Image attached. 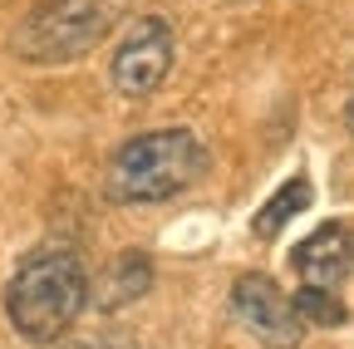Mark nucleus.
Listing matches in <instances>:
<instances>
[{
	"label": "nucleus",
	"instance_id": "obj_9",
	"mask_svg": "<svg viewBox=\"0 0 354 349\" xmlns=\"http://www.w3.org/2000/svg\"><path fill=\"white\" fill-rule=\"evenodd\" d=\"M290 305H295V315L310 320V325H344V320H349L344 300L330 295V290H320V285H300V290L290 295Z\"/></svg>",
	"mask_w": 354,
	"mask_h": 349
},
{
	"label": "nucleus",
	"instance_id": "obj_7",
	"mask_svg": "<svg viewBox=\"0 0 354 349\" xmlns=\"http://www.w3.org/2000/svg\"><path fill=\"white\" fill-rule=\"evenodd\" d=\"M148 290H153V261L143 251H123V256L109 261V271L94 285V310L113 315V310H123V305L143 300Z\"/></svg>",
	"mask_w": 354,
	"mask_h": 349
},
{
	"label": "nucleus",
	"instance_id": "obj_4",
	"mask_svg": "<svg viewBox=\"0 0 354 349\" xmlns=\"http://www.w3.org/2000/svg\"><path fill=\"white\" fill-rule=\"evenodd\" d=\"M172 55H177V39H172V25L162 15H138L128 25L123 45L113 55V89L128 94V99H148L153 89H162V79L172 69Z\"/></svg>",
	"mask_w": 354,
	"mask_h": 349
},
{
	"label": "nucleus",
	"instance_id": "obj_8",
	"mask_svg": "<svg viewBox=\"0 0 354 349\" xmlns=\"http://www.w3.org/2000/svg\"><path fill=\"white\" fill-rule=\"evenodd\" d=\"M310 197H315L310 178H290V182H281L271 197L261 202V211L251 216V232H256L261 241H276V236L286 232V222H290V216H300V211L310 207Z\"/></svg>",
	"mask_w": 354,
	"mask_h": 349
},
{
	"label": "nucleus",
	"instance_id": "obj_3",
	"mask_svg": "<svg viewBox=\"0 0 354 349\" xmlns=\"http://www.w3.org/2000/svg\"><path fill=\"white\" fill-rule=\"evenodd\" d=\"M133 0H39L10 35V50L25 64H74L94 55L128 20Z\"/></svg>",
	"mask_w": 354,
	"mask_h": 349
},
{
	"label": "nucleus",
	"instance_id": "obj_11",
	"mask_svg": "<svg viewBox=\"0 0 354 349\" xmlns=\"http://www.w3.org/2000/svg\"><path fill=\"white\" fill-rule=\"evenodd\" d=\"M344 123H349V133H354V104H349V113H344Z\"/></svg>",
	"mask_w": 354,
	"mask_h": 349
},
{
	"label": "nucleus",
	"instance_id": "obj_2",
	"mask_svg": "<svg viewBox=\"0 0 354 349\" xmlns=\"http://www.w3.org/2000/svg\"><path fill=\"white\" fill-rule=\"evenodd\" d=\"M88 305V271L74 251L25 256L6 285V315L25 344H55Z\"/></svg>",
	"mask_w": 354,
	"mask_h": 349
},
{
	"label": "nucleus",
	"instance_id": "obj_10",
	"mask_svg": "<svg viewBox=\"0 0 354 349\" xmlns=\"http://www.w3.org/2000/svg\"><path fill=\"white\" fill-rule=\"evenodd\" d=\"M64 349H109L104 339H79V344H64Z\"/></svg>",
	"mask_w": 354,
	"mask_h": 349
},
{
	"label": "nucleus",
	"instance_id": "obj_5",
	"mask_svg": "<svg viewBox=\"0 0 354 349\" xmlns=\"http://www.w3.org/2000/svg\"><path fill=\"white\" fill-rule=\"evenodd\" d=\"M232 310L236 320L266 344V349H295L305 339V320L295 315L290 295L266 276V271H246L232 285Z\"/></svg>",
	"mask_w": 354,
	"mask_h": 349
},
{
	"label": "nucleus",
	"instance_id": "obj_6",
	"mask_svg": "<svg viewBox=\"0 0 354 349\" xmlns=\"http://www.w3.org/2000/svg\"><path fill=\"white\" fill-rule=\"evenodd\" d=\"M290 261H295V271H300V281H305V285L335 290V285L354 271V236H349L339 222L315 227V232H310V236L290 251Z\"/></svg>",
	"mask_w": 354,
	"mask_h": 349
},
{
	"label": "nucleus",
	"instance_id": "obj_1",
	"mask_svg": "<svg viewBox=\"0 0 354 349\" xmlns=\"http://www.w3.org/2000/svg\"><path fill=\"white\" fill-rule=\"evenodd\" d=\"M207 172V148L192 128H158V133L128 138L109 172H104V197L118 207H153L183 197Z\"/></svg>",
	"mask_w": 354,
	"mask_h": 349
}]
</instances>
